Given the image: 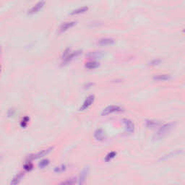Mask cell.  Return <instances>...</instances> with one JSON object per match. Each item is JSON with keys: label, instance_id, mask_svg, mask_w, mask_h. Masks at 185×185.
Segmentation results:
<instances>
[{"label": "cell", "instance_id": "6da1fadb", "mask_svg": "<svg viewBox=\"0 0 185 185\" xmlns=\"http://www.w3.org/2000/svg\"><path fill=\"white\" fill-rule=\"evenodd\" d=\"M175 123L174 122H169L168 124H164L162 127H160L156 134L154 135V139L158 140L163 139L165 136L167 135L172 130L173 128L174 127Z\"/></svg>", "mask_w": 185, "mask_h": 185}, {"label": "cell", "instance_id": "7a4b0ae2", "mask_svg": "<svg viewBox=\"0 0 185 185\" xmlns=\"http://www.w3.org/2000/svg\"><path fill=\"white\" fill-rule=\"evenodd\" d=\"M82 54V50H77L75 51H71L70 49H67L62 54V64H66L70 62L72 60L78 57Z\"/></svg>", "mask_w": 185, "mask_h": 185}, {"label": "cell", "instance_id": "3957f363", "mask_svg": "<svg viewBox=\"0 0 185 185\" xmlns=\"http://www.w3.org/2000/svg\"><path fill=\"white\" fill-rule=\"evenodd\" d=\"M53 150V148H46V149L42 150V151H40L39 152L35 153V154H31L30 156H28V157L27 158V161H32L33 160H36V159H39V158L44 157V156H47L49 153L51 152V151Z\"/></svg>", "mask_w": 185, "mask_h": 185}, {"label": "cell", "instance_id": "277c9868", "mask_svg": "<svg viewBox=\"0 0 185 185\" xmlns=\"http://www.w3.org/2000/svg\"><path fill=\"white\" fill-rule=\"evenodd\" d=\"M122 111V108L121 106H117V105H111V106H107L101 112L102 116H107V115L114 114V113L120 112Z\"/></svg>", "mask_w": 185, "mask_h": 185}, {"label": "cell", "instance_id": "5b68a950", "mask_svg": "<svg viewBox=\"0 0 185 185\" xmlns=\"http://www.w3.org/2000/svg\"><path fill=\"white\" fill-rule=\"evenodd\" d=\"M95 101V96L93 95H91V96H88L86 99L85 100L84 102L83 103L82 106L80 108V111H85V110L88 109L90 106L93 104Z\"/></svg>", "mask_w": 185, "mask_h": 185}, {"label": "cell", "instance_id": "8992f818", "mask_svg": "<svg viewBox=\"0 0 185 185\" xmlns=\"http://www.w3.org/2000/svg\"><path fill=\"white\" fill-rule=\"evenodd\" d=\"M89 171L90 170L88 167H85L82 170L79 176V179H78V185H85L86 179H87L88 174H89Z\"/></svg>", "mask_w": 185, "mask_h": 185}, {"label": "cell", "instance_id": "52a82bcc", "mask_svg": "<svg viewBox=\"0 0 185 185\" xmlns=\"http://www.w3.org/2000/svg\"><path fill=\"white\" fill-rule=\"evenodd\" d=\"M122 123L124 124V127H125L126 132L129 133H132L135 130V124L132 122V121L129 119H122Z\"/></svg>", "mask_w": 185, "mask_h": 185}, {"label": "cell", "instance_id": "ba28073f", "mask_svg": "<svg viewBox=\"0 0 185 185\" xmlns=\"http://www.w3.org/2000/svg\"><path fill=\"white\" fill-rule=\"evenodd\" d=\"M45 5V1H40L36 3L35 5H33L29 10L28 11V15H33L35 13H37L40 10L42 9Z\"/></svg>", "mask_w": 185, "mask_h": 185}, {"label": "cell", "instance_id": "9c48e42d", "mask_svg": "<svg viewBox=\"0 0 185 185\" xmlns=\"http://www.w3.org/2000/svg\"><path fill=\"white\" fill-rule=\"evenodd\" d=\"M24 176L25 174L23 172H20L18 173V174H17L12 179L10 183V185H18L23 180Z\"/></svg>", "mask_w": 185, "mask_h": 185}, {"label": "cell", "instance_id": "30bf717a", "mask_svg": "<svg viewBox=\"0 0 185 185\" xmlns=\"http://www.w3.org/2000/svg\"><path fill=\"white\" fill-rule=\"evenodd\" d=\"M76 24L75 21H68V22L63 23L61 25L59 28V31L60 32H64V31H67L68 29L73 27Z\"/></svg>", "mask_w": 185, "mask_h": 185}, {"label": "cell", "instance_id": "8fae6325", "mask_svg": "<svg viewBox=\"0 0 185 185\" xmlns=\"http://www.w3.org/2000/svg\"><path fill=\"white\" fill-rule=\"evenodd\" d=\"M94 137L97 140L102 141L106 138L105 137V132L102 129H97L94 132Z\"/></svg>", "mask_w": 185, "mask_h": 185}, {"label": "cell", "instance_id": "7c38bea8", "mask_svg": "<svg viewBox=\"0 0 185 185\" xmlns=\"http://www.w3.org/2000/svg\"><path fill=\"white\" fill-rule=\"evenodd\" d=\"M115 41L113 38H101L98 41V44L101 46H108V45H111L113 44H114Z\"/></svg>", "mask_w": 185, "mask_h": 185}, {"label": "cell", "instance_id": "4fadbf2b", "mask_svg": "<svg viewBox=\"0 0 185 185\" xmlns=\"http://www.w3.org/2000/svg\"><path fill=\"white\" fill-rule=\"evenodd\" d=\"M160 124H161V122L158 121H156V120L149 119L146 121V127L148 128H151V129L157 127Z\"/></svg>", "mask_w": 185, "mask_h": 185}, {"label": "cell", "instance_id": "5bb4252c", "mask_svg": "<svg viewBox=\"0 0 185 185\" xmlns=\"http://www.w3.org/2000/svg\"><path fill=\"white\" fill-rule=\"evenodd\" d=\"M99 65H100V63L96 61H88V62H86V64H85V67H86L87 69H96V68L98 67Z\"/></svg>", "mask_w": 185, "mask_h": 185}, {"label": "cell", "instance_id": "9a60e30c", "mask_svg": "<svg viewBox=\"0 0 185 185\" xmlns=\"http://www.w3.org/2000/svg\"><path fill=\"white\" fill-rule=\"evenodd\" d=\"M153 79L156 80H159V81L169 80L171 79V75H166V74L158 75L155 76L154 78H153Z\"/></svg>", "mask_w": 185, "mask_h": 185}, {"label": "cell", "instance_id": "2e32d148", "mask_svg": "<svg viewBox=\"0 0 185 185\" xmlns=\"http://www.w3.org/2000/svg\"><path fill=\"white\" fill-rule=\"evenodd\" d=\"M88 10V7L86 6L84 7H79V8H77V9L74 10L70 12V15H78V14H80V13H83V12H86Z\"/></svg>", "mask_w": 185, "mask_h": 185}, {"label": "cell", "instance_id": "e0dca14e", "mask_svg": "<svg viewBox=\"0 0 185 185\" xmlns=\"http://www.w3.org/2000/svg\"><path fill=\"white\" fill-rule=\"evenodd\" d=\"M49 163L50 161L49 159H43L38 163V167H39L40 169H44L46 166H49Z\"/></svg>", "mask_w": 185, "mask_h": 185}, {"label": "cell", "instance_id": "ac0fdd59", "mask_svg": "<svg viewBox=\"0 0 185 185\" xmlns=\"http://www.w3.org/2000/svg\"><path fill=\"white\" fill-rule=\"evenodd\" d=\"M103 56V53L101 51H94V52H91L88 55V57L93 58V59H96V58H100Z\"/></svg>", "mask_w": 185, "mask_h": 185}, {"label": "cell", "instance_id": "d6986e66", "mask_svg": "<svg viewBox=\"0 0 185 185\" xmlns=\"http://www.w3.org/2000/svg\"><path fill=\"white\" fill-rule=\"evenodd\" d=\"M30 121V117L28 116H24L20 121V127L23 128H26L28 126V123Z\"/></svg>", "mask_w": 185, "mask_h": 185}, {"label": "cell", "instance_id": "ffe728a7", "mask_svg": "<svg viewBox=\"0 0 185 185\" xmlns=\"http://www.w3.org/2000/svg\"><path fill=\"white\" fill-rule=\"evenodd\" d=\"M116 156V152H115V151H112V152L109 153L106 155V157H105V161H106V162H109V161H111L113 158H114Z\"/></svg>", "mask_w": 185, "mask_h": 185}, {"label": "cell", "instance_id": "44dd1931", "mask_svg": "<svg viewBox=\"0 0 185 185\" xmlns=\"http://www.w3.org/2000/svg\"><path fill=\"white\" fill-rule=\"evenodd\" d=\"M23 169L26 170V171H30L33 169V165L31 161H26V162L25 163V164L23 165Z\"/></svg>", "mask_w": 185, "mask_h": 185}, {"label": "cell", "instance_id": "7402d4cb", "mask_svg": "<svg viewBox=\"0 0 185 185\" xmlns=\"http://www.w3.org/2000/svg\"><path fill=\"white\" fill-rule=\"evenodd\" d=\"M76 184V179L75 178H71L68 179L61 182L60 185H75Z\"/></svg>", "mask_w": 185, "mask_h": 185}, {"label": "cell", "instance_id": "603a6c76", "mask_svg": "<svg viewBox=\"0 0 185 185\" xmlns=\"http://www.w3.org/2000/svg\"><path fill=\"white\" fill-rule=\"evenodd\" d=\"M66 170V166L65 165H61L59 166H56L54 169V172L56 173H61L62 171H65Z\"/></svg>", "mask_w": 185, "mask_h": 185}, {"label": "cell", "instance_id": "cb8c5ba5", "mask_svg": "<svg viewBox=\"0 0 185 185\" xmlns=\"http://www.w3.org/2000/svg\"><path fill=\"white\" fill-rule=\"evenodd\" d=\"M160 62H161L160 59H154L151 62V65H157V64H160Z\"/></svg>", "mask_w": 185, "mask_h": 185}, {"label": "cell", "instance_id": "d4e9b609", "mask_svg": "<svg viewBox=\"0 0 185 185\" xmlns=\"http://www.w3.org/2000/svg\"><path fill=\"white\" fill-rule=\"evenodd\" d=\"M0 70H1V66H0Z\"/></svg>", "mask_w": 185, "mask_h": 185}]
</instances>
